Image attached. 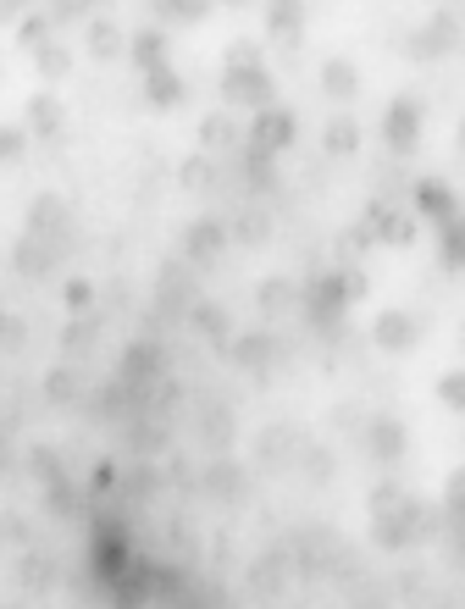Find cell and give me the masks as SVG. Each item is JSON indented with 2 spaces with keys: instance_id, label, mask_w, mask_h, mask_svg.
I'll return each mask as SVG.
<instances>
[{
  "instance_id": "8fae6325",
  "label": "cell",
  "mask_w": 465,
  "mask_h": 609,
  "mask_svg": "<svg viewBox=\"0 0 465 609\" xmlns=\"http://www.w3.org/2000/svg\"><path fill=\"white\" fill-rule=\"evenodd\" d=\"M288 454H294V432H283V427L261 432V460H266V466H283Z\"/></svg>"
},
{
  "instance_id": "1f68e13d",
  "label": "cell",
  "mask_w": 465,
  "mask_h": 609,
  "mask_svg": "<svg viewBox=\"0 0 465 609\" xmlns=\"http://www.w3.org/2000/svg\"><path fill=\"white\" fill-rule=\"evenodd\" d=\"M233 6H239V0H233Z\"/></svg>"
},
{
  "instance_id": "603a6c76",
  "label": "cell",
  "mask_w": 465,
  "mask_h": 609,
  "mask_svg": "<svg viewBox=\"0 0 465 609\" xmlns=\"http://www.w3.org/2000/svg\"><path fill=\"white\" fill-rule=\"evenodd\" d=\"M45 394L56 399V405H67V399L78 394V377H72V371H50V377H45Z\"/></svg>"
},
{
  "instance_id": "9c48e42d",
  "label": "cell",
  "mask_w": 465,
  "mask_h": 609,
  "mask_svg": "<svg viewBox=\"0 0 465 609\" xmlns=\"http://www.w3.org/2000/svg\"><path fill=\"white\" fill-rule=\"evenodd\" d=\"M299 23H305V6H299V0H272V34L283 39V45L299 39Z\"/></svg>"
},
{
  "instance_id": "8992f818",
  "label": "cell",
  "mask_w": 465,
  "mask_h": 609,
  "mask_svg": "<svg viewBox=\"0 0 465 609\" xmlns=\"http://www.w3.org/2000/svg\"><path fill=\"white\" fill-rule=\"evenodd\" d=\"M416 333H421L416 316H405V311H388L377 322V344L382 349H410V344H416Z\"/></svg>"
},
{
  "instance_id": "2e32d148",
  "label": "cell",
  "mask_w": 465,
  "mask_h": 609,
  "mask_svg": "<svg viewBox=\"0 0 465 609\" xmlns=\"http://www.w3.org/2000/svg\"><path fill=\"white\" fill-rule=\"evenodd\" d=\"M355 144H360V128L349 117H338L333 128H327V150H333V156H355Z\"/></svg>"
},
{
  "instance_id": "5b68a950",
  "label": "cell",
  "mask_w": 465,
  "mask_h": 609,
  "mask_svg": "<svg viewBox=\"0 0 465 609\" xmlns=\"http://www.w3.org/2000/svg\"><path fill=\"white\" fill-rule=\"evenodd\" d=\"M222 244H227V233H222V222H194L189 227V239H183V250H189V261H216L222 255Z\"/></svg>"
},
{
  "instance_id": "ac0fdd59",
  "label": "cell",
  "mask_w": 465,
  "mask_h": 609,
  "mask_svg": "<svg viewBox=\"0 0 465 609\" xmlns=\"http://www.w3.org/2000/svg\"><path fill=\"white\" fill-rule=\"evenodd\" d=\"M133 56H139V67H144V72H155L161 61H167V45H161V34H139Z\"/></svg>"
},
{
  "instance_id": "d6986e66",
  "label": "cell",
  "mask_w": 465,
  "mask_h": 609,
  "mask_svg": "<svg viewBox=\"0 0 465 609\" xmlns=\"http://www.w3.org/2000/svg\"><path fill=\"white\" fill-rule=\"evenodd\" d=\"M89 50H95V56H117L122 50V34L111 23H89Z\"/></svg>"
},
{
  "instance_id": "4316f807",
  "label": "cell",
  "mask_w": 465,
  "mask_h": 609,
  "mask_svg": "<svg viewBox=\"0 0 465 609\" xmlns=\"http://www.w3.org/2000/svg\"><path fill=\"white\" fill-rule=\"evenodd\" d=\"M89 299H95V288H89V283H72L67 288V311H89Z\"/></svg>"
},
{
  "instance_id": "e0dca14e",
  "label": "cell",
  "mask_w": 465,
  "mask_h": 609,
  "mask_svg": "<svg viewBox=\"0 0 465 609\" xmlns=\"http://www.w3.org/2000/svg\"><path fill=\"white\" fill-rule=\"evenodd\" d=\"M155 366H161V355H155L150 344H133V355L122 360V377H133V383H144V377H150Z\"/></svg>"
},
{
  "instance_id": "7c38bea8",
  "label": "cell",
  "mask_w": 465,
  "mask_h": 609,
  "mask_svg": "<svg viewBox=\"0 0 465 609\" xmlns=\"http://www.w3.org/2000/svg\"><path fill=\"white\" fill-rule=\"evenodd\" d=\"M272 338H239V349H233V355H239V366H250V371H261V366H272Z\"/></svg>"
},
{
  "instance_id": "4fadbf2b",
  "label": "cell",
  "mask_w": 465,
  "mask_h": 609,
  "mask_svg": "<svg viewBox=\"0 0 465 609\" xmlns=\"http://www.w3.org/2000/svg\"><path fill=\"white\" fill-rule=\"evenodd\" d=\"M200 139L211 144V150H227V144H239V122H233V117H205Z\"/></svg>"
},
{
  "instance_id": "4dcf8cb0",
  "label": "cell",
  "mask_w": 465,
  "mask_h": 609,
  "mask_svg": "<svg viewBox=\"0 0 465 609\" xmlns=\"http://www.w3.org/2000/svg\"><path fill=\"white\" fill-rule=\"evenodd\" d=\"M23 6H28V0H0V23H6V17H17Z\"/></svg>"
},
{
  "instance_id": "ba28073f",
  "label": "cell",
  "mask_w": 465,
  "mask_h": 609,
  "mask_svg": "<svg viewBox=\"0 0 465 609\" xmlns=\"http://www.w3.org/2000/svg\"><path fill=\"white\" fill-rule=\"evenodd\" d=\"M416 205H421V211H432V222H438V227H454V194L443 189V183H421Z\"/></svg>"
},
{
  "instance_id": "f1b7e54d",
  "label": "cell",
  "mask_w": 465,
  "mask_h": 609,
  "mask_svg": "<svg viewBox=\"0 0 465 609\" xmlns=\"http://www.w3.org/2000/svg\"><path fill=\"white\" fill-rule=\"evenodd\" d=\"M460 388H465V377H460V371H449V377H443V399H449V405H460Z\"/></svg>"
},
{
  "instance_id": "3957f363",
  "label": "cell",
  "mask_w": 465,
  "mask_h": 609,
  "mask_svg": "<svg viewBox=\"0 0 465 609\" xmlns=\"http://www.w3.org/2000/svg\"><path fill=\"white\" fill-rule=\"evenodd\" d=\"M416 133H421V106L416 100H394V106H388V144H394V150H410Z\"/></svg>"
},
{
  "instance_id": "52a82bcc",
  "label": "cell",
  "mask_w": 465,
  "mask_h": 609,
  "mask_svg": "<svg viewBox=\"0 0 465 609\" xmlns=\"http://www.w3.org/2000/svg\"><path fill=\"white\" fill-rule=\"evenodd\" d=\"M371 454H377V460H399V454H405V427H399V421H371Z\"/></svg>"
},
{
  "instance_id": "cb8c5ba5",
  "label": "cell",
  "mask_w": 465,
  "mask_h": 609,
  "mask_svg": "<svg viewBox=\"0 0 465 609\" xmlns=\"http://www.w3.org/2000/svg\"><path fill=\"white\" fill-rule=\"evenodd\" d=\"M39 72H45V78H61V72H67V50L45 45V50H39Z\"/></svg>"
},
{
  "instance_id": "44dd1931",
  "label": "cell",
  "mask_w": 465,
  "mask_h": 609,
  "mask_svg": "<svg viewBox=\"0 0 465 609\" xmlns=\"http://www.w3.org/2000/svg\"><path fill=\"white\" fill-rule=\"evenodd\" d=\"M227 438H233L227 410H205V443H211V449H227Z\"/></svg>"
},
{
  "instance_id": "ffe728a7",
  "label": "cell",
  "mask_w": 465,
  "mask_h": 609,
  "mask_svg": "<svg viewBox=\"0 0 465 609\" xmlns=\"http://www.w3.org/2000/svg\"><path fill=\"white\" fill-rule=\"evenodd\" d=\"M28 122H34L39 133H56V128H61V106H56V100H45V95H39L34 106H28Z\"/></svg>"
},
{
  "instance_id": "5bb4252c",
  "label": "cell",
  "mask_w": 465,
  "mask_h": 609,
  "mask_svg": "<svg viewBox=\"0 0 465 609\" xmlns=\"http://www.w3.org/2000/svg\"><path fill=\"white\" fill-rule=\"evenodd\" d=\"M288 305H294V283H283V277L261 283V311H266V316H283Z\"/></svg>"
},
{
  "instance_id": "83f0119b",
  "label": "cell",
  "mask_w": 465,
  "mask_h": 609,
  "mask_svg": "<svg viewBox=\"0 0 465 609\" xmlns=\"http://www.w3.org/2000/svg\"><path fill=\"white\" fill-rule=\"evenodd\" d=\"M305 466H310V477H333V460H327V449H310Z\"/></svg>"
},
{
  "instance_id": "9a60e30c",
  "label": "cell",
  "mask_w": 465,
  "mask_h": 609,
  "mask_svg": "<svg viewBox=\"0 0 465 609\" xmlns=\"http://www.w3.org/2000/svg\"><path fill=\"white\" fill-rule=\"evenodd\" d=\"M150 100H155V106H178V100H183V84L172 78L167 67H155V72H150Z\"/></svg>"
},
{
  "instance_id": "d4e9b609",
  "label": "cell",
  "mask_w": 465,
  "mask_h": 609,
  "mask_svg": "<svg viewBox=\"0 0 465 609\" xmlns=\"http://www.w3.org/2000/svg\"><path fill=\"white\" fill-rule=\"evenodd\" d=\"M23 156V133L17 128H0V161H17Z\"/></svg>"
},
{
  "instance_id": "30bf717a",
  "label": "cell",
  "mask_w": 465,
  "mask_h": 609,
  "mask_svg": "<svg viewBox=\"0 0 465 609\" xmlns=\"http://www.w3.org/2000/svg\"><path fill=\"white\" fill-rule=\"evenodd\" d=\"M322 89H327L333 100H349V95L360 89V72L349 67V61H327V67H322Z\"/></svg>"
},
{
  "instance_id": "6da1fadb",
  "label": "cell",
  "mask_w": 465,
  "mask_h": 609,
  "mask_svg": "<svg viewBox=\"0 0 465 609\" xmlns=\"http://www.w3.org/2000/svg\"><path fill=\"white\" fill-rule=\"evenodd\" d=\"M222 95L233 100V106H255V111H266V106H272V78L261 72V61H255V67H227Z\"/></svg>"
},
{
  "instance_id": "7402d4cb",
  "label": "cell",
  "mask_w": 465,
  "mask_h": 609,
  "mask_svg": "<svg viewBox=\"0 0 465 609\" xmlns=\"http://www.w3.org/2000/svg\"><path fill=\"white\" fill-rule=\"evenodd\" d=\"M205 482H211V493H216V499H239V471H233V466H211V477H205Z\"/></svg>"
},
{
  "instance_id": "484cf974",
  "label": "cell",
  "mask_w": 465,
  "mask_h": 609,
  "mask_svg": "<svg viewBox=\"0 0 465 609\" xmlns=\"http://www.w3.org/2000/svg\"><path fill=\"white\" fill-rule=\"evenodd\" d=\"M183 183H189V189H205V183H211V161H189V167H183Z\"/></svg>"
},
{
  "instance_id": "7a4b0ae2",
  "label": "cell",
  "mask_w": 465,
  "mask_h": 609,
  "mask_svg": "<svg viewBox=\"0 0 465 609\" xmlns=\"http://www.w3.org/2000/svg\"><path fill=\"white\" fill-rule=\"evenodd\" d=\"M244 144H250V150H261V156H272V150L294 144V111H277V106H266L261 117H255V128L244 133Z\"/></svg>"
},
{
  "instance_id": "f546056e",
  "label": "cell",
  "mask_w": 465,
  "mask_h": 609,
  "mask_svg": "<svg viewBox=\"0 0 465 609\" xmlns=\"http://www.w3.org/2000/svg\"><path fill=\"white\" fill-rule=\"evenodd\" d=\"M89 0H56V17H84Z\"/></svg>"
},
{
  "instance_id": "277c9868",
  "label": "cell",
  "mask_w": 465,
  "mask_h": 609,
  "mask_svg": "<svg viewBox=\"0 0 465 609\" xmlns=\"http://www.w3.org/2000/svg\"><path fill=\"white\" fill-rule=\"evenodd\" d=\"M454 34H460V23H454L449 12H443V17H432V23L421 28L416 45H410V50H416V56H449V50H454Z\"/></svg>"
}]
</instances>
